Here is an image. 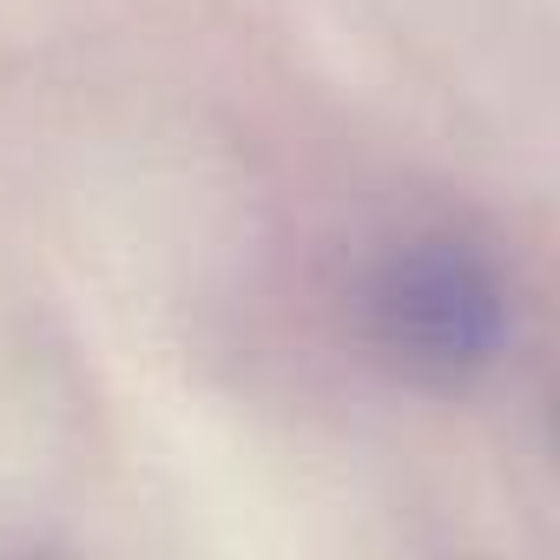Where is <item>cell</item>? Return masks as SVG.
Instances as JSON below:
<instances>
[{
	"mask_svg": "<svg viewBox=\"0 0 560 560\" xmlns=\"http://www.w3.org/2000/svg\"><path fill=\"white\" fill-rule=\"evenodd\" d=\"M370 337L416 376L455 383L501 343V284L455 237H416L370 277Z\"/></svg>",
	"mask_w": 560,
	"mask_h": 560,
	"instance_id": "1",
	"label": "cell"
}]
</instances>
